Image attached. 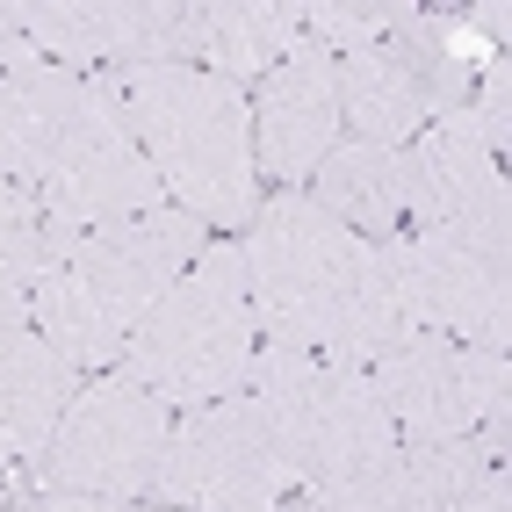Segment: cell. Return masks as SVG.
Wrapping results in <instances>:
<instances>
[{
	"label": "cell",
	"instance_id": "2",
	"mask_svg": "<svg viewBox=\"0 0 512 512\" xmlns=\"http://www.w3.org/2000/svg\"><path fill=\"white\" fill-rule=\"evenodd\" d=\"M210 246L188 210H152L109 231H65L58 260L44 267L29 325L73 368H116L138 325L159 311V296L188 275V260Z\"/></svg>",
	"mask_w": 512,
	"mask_h": 512
},
{
	"label": "cell",
	"instance_id": "16",
	"mask_svg": "<svg viewBox=\"0 0 512 512\" xmlns=\"http://www.w3.org/2000/svg\"><path fill=\"white\" fill-rule=\"evenodd\" d=\"M303 44V8L289 0H195V65L231 87L267 80Z\"/></svg>",
	"mask_w": 512,
	"mask_h": 512
},
{
	"label": "cell",
	"instance_id": "10",
	"mask_svg": "<svg viewBox=\"0 0 512 512\" xmlns=\"http://www.w3.org/2000/svg\"><path fill=\"white\" fill-rule=\"evenodd\" d=\"M44 65L65 73H138V65H195V0H58L8 8Z\"/></svg>",
	"mask_w": 512,
	"mask_h": 512
},
{
	"label": "cell",
	"instance_id": "24",
	"mask_svg": "<svg viewBox=\"0 0 512 512\" xmlns=\"http://www.w3.org/2000/svg\"><path fill=\"white\" fill-rule=\"evenodd\" d=\"M22 65H37V51H29V37L8 22V8H0V73H22Z\"/></svg>",
	"mask_w": 512,
	"mask_h": 512
},
{
	"label": "cell",
	"instance_id": "22",
	"mask_svg": "<svg viewBox=\"0 0 512 512\" xmlns=\"http://www.w3.org/2000/svg\"><path fill=\"white\" fill-rule=\"evenodd\" d=\"M8 512H130L123 498H80V491H44L29 505H8Z\"/></svg>",
	"mask_w": 512,
	"mask_h": 512
},
{
	"label": "cell",
	"instance_id": "17",
	"mask_svg": "<svg viewBox=\"0 0 512 512\" xmlns=\"http://www.w3.org/2000/svg\"><path fill=\"white\" fill-rule=\"evenodd\" d=\"M303 195L318 210H332L347 231H361L368 246H383V238L404 231V152L347 138V145L325 152V166L303 181Z\"/></svg>",
	"mask_w": 512,
	"mask_h": 512
},
{
	"label": "cell",
	"instance_id": "21",
	"mask_svg": "<svg viewBox=\"0 0 512 512\" xmlns=\"http://www.w3.org/2000/svg\"><path fill=\"white\" fill-rule=\"evenodd\" d=\"M448 512H512V476H505V462H491L476 484L448 505Z\"/></svg>",
	"mask_w": 512,
	"mask_h": 512
},
{
	"label": "cell",
	"instance_id": "14",
	"mask_svg": "<svg viewBox=\"0 0 512 512\" xmlns=\"http://www.w3.org/2000/svg\"><path fill=\"white\" fill-rule=\"evenodd\" d=\"M339 145V73L332 51H318L303 37L275 73L260 80L253 101V166L282 188H303L325 166V152Z\"/></svg>",
	"mask_w": 512,
	"mask_h": 512
},
{
	"label": "cell",
	"instance_id": "11",
	"mask_svg": "<svg viewBox=\"0 0 512 512\" xmlns=\"http://www.w3.org/2000/svg\"><path fill=\"white\" fill-rule=\"evenodd\" d=\"M390 282L404 296V318L412 332H448L462 347L505 354L512 339V296H505V260L476 253L455 231H397L383 238Z\"/></svg>",
	"mask_w": 512,
	"mask_h": 512
},
{
	"label": "cell",
	"instance_id": "3",
	"mask_svg": "<svg viewBox=\"0 0 512 512\" xmlns=\"http://www.w3.org/2000/svg\"><path fill=\"white\" fill-rule=\"evenodd\" d=\"M130 138L166 181V202L202 231H231L260 217V166H253V101L202 65H138L116 73Z\"/></svg>",
	"mask_w": 512,
	"mask_h": 512
},
{
	"label": "cell",
	"instance_id": "9",
	"mask_svg": "<svg viewBox=\"0 0 512 512\" xmlns=\"http://www.w3.org/2000/svg\"><path fill=\"white\" fill-rule=\"evenodd\" d=\"M368 383L383 397L397 440H412V448H448V440H469L484 426H505V412H512L505 354L462 347L448 332H404L368 368Z\"/></svg>",
	"mask_w": 512,
	"mask_h": 512
},
{
	"label": "cell",
	"instance_id": "5",
	"mask_svg": "<svg viewBox=\"0 0 512 512\" xmlns=\"http://www.w3.org/2000/svg\"><path fill=\"white\" fill-rule=\"evenodd\" d=\"M246 390L267 404V419H275L303 491L339 484V476H354L361 462L397 448V426L383 412V397H375L368 368L303 354V347H260Z\"/></svg>",
	"mask_w": 512,
	"mask_h": 512
},
{
	"label": "cell",
	"instance_id": "1",
	"mask_svg": "<svg viewBox=\"0 0 512 512\" xmlns=\"http://www.w3.org/2000/svg\"><path fill=\"white\" fill-rule=\"evenodd\" d=\"M246 296L275 347H303L347 368H375L404 332V296L390 282L383 246H368L303 188H282L246 224Z\"/></svg>",
	"mask_w": 512,
	"mask_h": 512
},
{
	"label": "cell",
	"instance_id": "4",
	"mask_svg": "<svg viewBox=\"0 0 512 512\" xmlns=\"http://www.w3.org/2000/svg\"><path fill=\"white\" fill-rule=\"evenodd\" d=\"M260 354V318L246 296V260L238 246H202L188 260V275L159 296V311L138 325V339L123 347L116 375H130L159 404H217L238 397Z\"/></svg>",
	"mask_w": 512,
	"mask_h": 512
},
{
	"label": "cell",
	"instance_id": "23",
	"mask_svg": "<svg viewBox=\"0 0 512 512\" xmlns=\"http://www.w3.org/2000/svg\"><path fill=\"white\" fill-rule=\"evenodd\" d=\"M37 217H44L37 188H15L8 174H0V224H37Z\"/></svg>",
	"mask_w": 512,
	"mask_h": 512
},
{
	"label": "cell",
	"instance_id": "13",
	"mask_svg": "<svg viewBox=\"0 0 512 512\" xmlns=\"http://www.w3.org/2000/svg\"><path fill=\"white\" fill-rule=\"evenodd\" d=\"M491 462H505V426H484L448 448H412L397 440L390 455L361 462L339 484H311L296 491V512H448Z\"/></svg>",
	"mask_w": 512,
	"mask_h": 512
},
{
	"label": "cell",
	"instance_id": "7",
	"mask_svg": "<svg viewBox=\"0 0 512 512\" xmlns=\"http://www.w3.org/2000/svg\"><path fill=\"white\" fill-rule=\"evenodd\" d=\"M296 491L303 476L253 390L195 404L166 433V455L152 476V498L174 512H282Z\"/></svg>",
	"mask_w": 512,
	"mask_h": 512
},
{
	"label": "cell",
	"instance_id": "12",
	"mask_svg": "<svg viewBox=\"0 0 512 512\" xmlns=\"http://www.w3.org/2000/svg\"><path fill=\"white\" fill-rule=\"evenodd\" d=\"M404 217H419V231H455L476 253L505 260L512 210H505V166L484 145L469 109L426 123L404 145Z\"/></svg>",
	"mask_w": 512,
	"mask_h": 512
},
{
	"label": "cell",
	"instance_id": "15",
	"mask_svg": "<svg viewBox=\"0 0 512 512\" xmlns=\"http://www.w3.org/2000/svg\"><path fill=\"white\" fill-rule=\"evenodd\" d=\"M73 397H80V368L65 361L37 325L0 339V448L8 455L37 462L51 448L58 419L73 412Z\"/></svg>",
	"mask_w": 512,
	"mask_h": 512
},
{
	"label": "cell",
	"instance_id": "18",
	"mask_svg": "<svg viewBox=\"0 0 512 512\" xmlns=\"http://www.w3.org/2000/svg\"><path fill=\"white\" fill-rule=\"evenodd\" d=\"M65 246V224L37 217V224H0V339L29 332V303H37L44 267Z\"/></svg>",
	"mask_w": 512,
	"mask_h": 512
},
{
	"label": "cell",
	"instance_id": "19",
	"mask_svg": "<svg viewBox=\"0 0 512 512\" xmlns=\"http://www.w3.org/2000/svg\"><path fill=\"white\" fill-rule=\"evenodd\" d=\"M412 15L419 8H404V0H325V8H303V37H311L318 51H332V58H347L361 44L397 37Z\"/></svg>",
	"mask_w": 512,
	"mask_h": 512
},
{
	"label": "cell",
	"instance_id": "8",
	"mask_svg": "<svg viewBox=\"0 0 512 512\" xmlns=\"http://www.w3.org/2000/svg\"><path fill=\"white\" fill-rule=\"evenodd\" d=\"M174 433V404H159L130 375H101L73 397V412L58 419L51 448L29 462L44 491H80V498H152V476Z\"/></svg>",
	"mask_w": 512,
	"mask_h": 512
},
{
	"label": "cell",
	"instance_id": "20",
	"mask_svg": "<svg viewBox=\"0 0 512 512\" xmlns=\"http://www.w3.org/2000/svg\"><path fill=\"white\" fill-rule=\"evenodd\" d=\"M469 116H476V130H484V145L505 159V138H512V73H505V51H491L484 65H476Z\"/></svg>",
	"mask_w": 512,
	"mask_h": 512
},
{
	"label": "cell",
	"instance_id": "25",
	"mask_svg": "<svg viewBox=\"0 0 512 512\" xmlns=\"http://www.w3.org/2000/svg\"><path fill=\"white\" fill-rule=\"evenodd\" d=\"M159 512H174V505H159Z\"/></svg>",
	"mask_w": 512,
	"mask_h": 512
},
{
	"label": "cell",
	"instance_id": "26",
	"mask_svg": "<svg viewBox=\"0 0 512 512\" xmlns=\"http://www.w3.org/2000/svg\"><path fill=\"white\" fill-rule=\"evenodd\" d=\"M0 512H8V505H0Z\"/></svg>",
	"mask_w": 512,
	"mask_h": 512
},
{
	"label": "cell",
	"instance_id": "6",
	"mask_svg": "<svg viewBox=\"0 0 512 512\" xmlns=\"http://www.w3.org/2000/svg\"><path fill=\"white\" fill-rule=\"evenodd\" d=\"M332 73H339V130H354L361 145L404 152L426 123L469 109L476 44L448 15H412L397 37L332 58Z\"/></svg>",
	"mask_w": 512,
	"mask_h": 512
}]
</instances>
